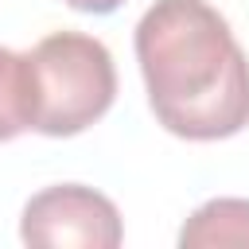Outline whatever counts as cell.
Returning <instances> with one entry per match:
<instances>
[{
    "label": "cell",
    "mask_w": 249,
    "mask_h": 249,
    "mask_svg": "<svg viewBox=\"0 0 249 249\" xmlns=\"http://www.w3.org/2000/svg\"><path fill=\"white\" fill-rule=\"evenodd\" d=\"M35 132L78 136L97 124L117 97V66L101 39L86 31H51L31 47Z\"/></svg>",
    "instance_id": "7a4b0ae2"
},
{
    "label": "cell",
    "mask_w": 249,
    "mask_h": 249,
    "mask_svg": "<svg viewBox=\"0 0 249 249\" xmlns=\"http://www.w3.org/2000/svg\"><path fill=\"white\" fill-rule=\"evenodd\" d=\"M19 237L31 249H117L124 237L121 210L93 187L58 183L27 198Z\"/></svg>",
    "instance_id": "3957f363"
},
{
    "label": "cell",
    "mask_w": 249,
    "mask_h": 249,
    "mask_svg": "<svg viewBox=\"0 0 249 249\" xmlns=\"http://www.w3.org/2000/svg\"><path fill=\"white\" fill-rule=\"evenodd\" d=\"M132 43L148 105L171 136L226 140L249 124V58L218 8L156 0Z\"/></svg>",
    "instance_id": "6da1fadb"
},
{
    "label": "cell",
    "mask_w": 249,
    "mask_h": 249,
    "mask_svg": "<svg viewBox=\"0 0 249 249\" xmlns=\"http://www.w3.org/2000/svg\"><path fill=\"white\" fill-rule=\"evenodd\" d=\"M74 12H89V16H105V12H117L124 0H66Z\"/></svg>",
    "instance_id": "8992f818"
},
{
    "label": "cell",
    "mask_w": 249,
    "mask_h": 249,
    "mask_svg": "<svg viewBox=\"0 0 249 249\" xmlns=\"http://www.w3.org/2000/svg\"><path fill=\"white\" fill-rule=\"evenodd\" d=\"M35 128V78L31 51L0 47V144Z\"/></svg>",
    "instance_id": "5b68a950"
},
{
    "label": "cell",
    "mask_w": 249,
    "mask_h": 249,
    "mask_svg": "<svg viewBox=\"0 0 249 249\" xmlns=\"http://www.w3.org/2000/svg\"><path fill=\"white\" fill-rule=\"evenodd\" d=\"M183 249H249V198H210L179 230Z\"/></svg>",
    "instance_id": "277c9868"
}]
</instances>
